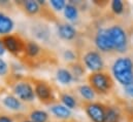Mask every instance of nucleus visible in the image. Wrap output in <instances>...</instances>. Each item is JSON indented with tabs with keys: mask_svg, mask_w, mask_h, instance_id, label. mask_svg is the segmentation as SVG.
Here are the masks:
<instances>
[{
	"mask_svg": "<svg viewBox=\"0 0 133 122\" xmlns=\"http://www.w3.org/2000/svg\"><path fill=\"white\" fill-rule=\"evenodd\" d=\"M112 72L116 79L125 85L133 82V63L129 58H120L114 63Z\"/></svg>",
	"mask_w": 133,
	"mask_h": 122,
	"instance_id": "1",
	"label": "nucleus"
},
{
	"mask_svg": "<svg viewBox=\"0 0 133 122\" xmlns=\"http://www.w3.org/2000/svg\"><path fill=\"white\" fill-rule=\"evenodd\" d=\"M92 86L99 92H106L108 91L111 86H112V81L110 77L104 73L96 72L92 74L89 78Z\"/></svg>",
	"mask_w": 133,
	"mask_h": 122,
	"instance_id": "2",
	"label": "nucleus"
},
{
	"mask_svg": "<svg viewBox=\"0 0 133 122\" xmlns=\"http://www.w3.org/2000/svg\"><path fill=\"white\" fill-rule=\"evenodd\" d=\"M108 33L115 49L118 51H124L127 46V36L125 31L119 26H114L108 29Z\"/></svg>",
	"mask_w": 133,
	"mask_h": 122,
	"instance_id": "3",
	"label": "nucleus"
},
{
	"mask_svg": "<svg viewBox=\"0 0 133 122\" xmlns=\"http://www.w3.org/2000/svg\"><path fill=\"white\" fill-rule=\"evenodd\" d=\"M95 42H96L97 47L102 51H110L115 49L112 41L108 33V29H100L96 35Z\"/></svg>",
	"mask_w": 133,
	"mask_h": 122,
	"instance_id": "4",
	"label": "nucleus"
},
{
	"mask_svg": "<svg viewBox=\"0 0 133 122\" xmlns=\"http://www.w3.org/2000/svg\"><path fill=\"white\" fill-rule=\"evenodd\" d=\"M84 61L86 66L92 70V71H95V72H98L100 71L102 68H103V61H102V58L100 57V55L96 51H90L88 52L85 58H84Z\"/></svg>",
	"mask_w": 133,
	"mask_h": 122,
	"instance_id": "5",
	"label": "nucleus"
},
{
	"mask_svg": "<svg viewBox=\"0 0 133 122\" xmlns=\"http://www.w3.org/2000/svg\"><path fill=\"white\" fill-rule=\"evenodd\" d=\"M87 113L94 122H104L105 109L99 104H91L87 107Z\"/></svg>",
	"mask_w": 133,
	"mask_h": 122,
	"instance_id": "6",
	"label": "nucleus"
},
{
	"mask_svg": "<svg viewBox=\"0 0 133 122\" xmlns=\"http://www.w3.org/2000/svg\"><path fill=\"white\" fill-rule=\"evenodd\" d=\"M15 91L17 93V95L24 101H32L34 98V92L32 87L25 82L19 83L16 85L15 87Z\"/></svg>",
	"mask_w": 133,
	"mask_h": 122,
	"instance_id": "7",
	"label": "nucleus"
},
{
	"mask_svg": "<svg viewBox=\"0 0 133 122\" xmlns=\"http://www.w3.org/2000/svg\"><path fill=\"white\" fill-rule=\"evenodd\" d=\"M12 27H14L12 21L3 13H0V34L9 33L12 30Z\"/></svg>",
	"mask_w": 133,
	"mask_h": 122,
	"instance_id": "8",
	"label": "nucleus"
},
{
	"mask_svg": "<svg viewBox=\"0 0 133 122\" xmlns=\"http://www.w3.org/2000/svg\"><path fill=\"white\" fill-rule=\"evenodd\" d=\"M59 34L62 38L67 39V40H70L72 38L75 37V34H76V31L75 29L70 26V25H62L60 26L59 28Z\"/></svg>",
	"mask_w": 133,
	"mask_h": 122,
	"instance_id": "9",
	"label": "nucleus"
},
{
	"mask_svg": "<svg viewBox=\"0 0 133 122\" xmlns=\"http://www.w3.org/2000/svg\"><path fill=\"white\" fill-rule=\"evenodd\" d=\"M3 44L4 46L11 52H17L19 50V42L18 40L12 36H6L3 38Z\"/></svg>",
	"mask_w": 133,
	"mask_h": 122,
	"instance_id": "10",
	"label": "nucleus"
},
{
	"mask_svg": "<svg viewBox=\"0 0 133 122\" xmlns=\"http://www.w3.org/2000/svg\"><path fill=\"white\" fill-rule=\"evenodd\" d=\"M35 92H36L37 96H38L39 98H41V100H46V98H49L50 95H51V90H50V88H49L45 84H43V83H39V84L36 85V87H35Z\"/></svg>",
	"mask_w": 133,
	"mask_h": 122,
	"instance_id": "11",
	"label": "nucleus"
},
{
	"mask_svg": "<svg viewBox=\"0 0 133 122\" xmlns=\"http://www.w3.org/2000/svg\"><path fill=\"white\" fill-rule=\"evenodd\" d=\"M52 112L59 118H67L70 116V111L67 109L66 107L64 106H60V105H57V106H54L52 108Z\"/></svg>",
	"mask_w": 133,
	"mask_h": 122,
	"instance_id": "12",
	"label": "nucleus"
},
{
	"mask_svg": "<svg viewBox=\"0 0 133 122\" xmlns=\"http://www.w3.org/2000/svg\"><path fill=\"white\" fill-rule=\"evenodd\" d=\"M57 78L58 80L63 83V84H68L71 82L72 80V75L70 74L69 71H67L65 69H60L58 72H57Z\"/></svg>",
	"mask_w": 133,
	"mask_h": 122,
	"instance_id": "13",
	"label": "nucleus"
},
{
	"mask_svg": "<svg viewBox=\"0 0 133 122\" xmlns=\"http://www.w3.org/2000/svg\"><path fill=\"white\" fill-rule=\"evenodd\" d=\"M3 103H4V105L7 108L12 109V110H19L20 107H21V104H20L19 100L16 98V97H14V96H10V95L9 96H6L4 98V101H3Z\"/></svg>",
	"mask_w": 133,
	"mask_h": 122,
	"instance_id": "14",
	"label": "nucleus"
},
{
	"mask_svg": "<svg viewBox=\"0 0 133 122\" xmlns=\"http://www.w3.org/2000/svg\"><path fill=\"white\" fill-rule=\"evenodd\" d=\"M119 121V113L114 108H108L105 111V120L104 122H118Z\"/></svg>",
	"mask_w": 133,
	"mask_h": 122,
	"instance_id": "15",
	"label": "nucleus"
},
{
	"mask_svg": "<svg viewBox=\"0 0 133 122\" xmlns=\"http://www.w3.org/2000/svg\"><path fill=\"white\" fill-rule=\"evenodd\" d=\"M79 92L81 94L86 98V100H93L94 96H95V92H94V89L88 85H83L79 87Z\"/></svg>",
	"mask_w": 133,
	"mask_h": 122,
	"instance_id": "16",
	"label": "nucleus"
},
{
	"mask_svg": "<svg viewBox=\"0 0 133 122\" xmlns=\"http://www.w3.org/2000/svg\"><path fill=\"white\" fill-rule=\"evenodd\" d=\"M32 122H45L48 120V114L44 111H34L31 113Z\"/></svg>",
	"mask_w": 133,
	"mask_h": 122,
	"instance_id": "17",
	"label": "nucleus"
},
{
	"mask_svg": "<svg viewBox=\"0 0 133 122\" xmlns=\"http://www.w3.org/2000/svg\"><path fill=\"white\" fill-rule=\"evenodd\" d=\"M65 17L69 20H74L77 17V9L75 8V6L71 5V4H67L65 6V10H64Z\"/></svg>",
	"mask_w": 133,
	"mask_h": 122,
	"instance_id": "18",
	"label": "nucleus"
},
{
	"mask_svg": "<svg viewBox=\"0 0 133 122\" xmlns=\"http://www.w3.org/2000/svg\"><path fill=\"white\" fill-rule=\"evenodd\" d=\"M25 8L29 13H36L39 9V6H38V3L36 1L29 0V1L25 2Z\"/></svg>",
	"mask_w": 133,
	"mask_h": 122,
	"instance_id": "19",
	"label": "nucleus"
},
{
	"mask_svg": "<svg viewBox=\"0 0 133 122\" xmlns=\"http://www.w3.org/2000/svg\"><path fill=\"white\" fill-rule=\"evenodd\" d=\"M111 9L114 10L115 13L117 14H120L123 12V9H124V5H123V2L121 0H114L112 3H111Z\"/></svg>",
	"mask_w": 133,
	"mask_h": 122,
	"instance_id": "20",
	"label": "nucleus"
},
{
	"mask_svg": "<svg viewBox=\"0 0 133 122\" xmlns=\"http://www.w3.org/2000/svg\"><path fill=\"white\" fill-rule=\"evenodd\" d=\"M38 51H39V47H38L37 44H35L33 42H30V43L27 44V54L29 56L34 57L38 54Z\"/></svg>",
	"mask_w": 133,
	"mask_h": 122,
	"instance_id": "21",
	"label": "nucleus"
},
{
	"mask_svg": "<svg viewBox=\"0 0 133 122\" xmlns=\"http://www.w3.org/2000/svg\"><path fill=\"white\" fill-rule=\"evenodd\" d=\"M62 101H63V103L65 104V106H66L67 108H74V106H75V101H74V98L72 97V96H70V95H68V94H64L63 96H62Z\"/></svg>",
	"mask_w": 133,
	"mask_h": 122,
	"instance_id": "22",
	"label": "nucleus"
},
{
	"mask_svg": "<svg viewBox=\"0 0 133 122\" xmlns=\"http://www.w3.org/2000/svg\"><path fill=\"white\" fill-rule=\"evenodd\" d=\"M51 4L53 5V7L56 10H61L63 7H65V1L64 0H52Z\"/></svg>",
	"mask_w": 133,
	"mask_h": 122,
	"instance_id": "23",
	"label": "nucleus"
},
{
	"mask_svg": "<svg viewBox=\"0 0 133 122\" xmlns=\"http://www.w3.org/2000/svg\"><path fill=\"white\" fill-rule=\"evenodd\" d=\"M7 71V66L5 64V62L0 59V75H4Z\"/></svg>",
	"mask_w": 133,
	"mask_h": 122,
	"instance_id": "24",
	"label": "nucleus"
},
{
	"mask_svg": "<svg viewBox=\"0 0 133 122\" xmlns=\"http://www.w3.org/2000/svg\"><path fill=\"white\" fill-rule=\"evenodd\" d=\"M125 91H126V93H127L129 96L133 97V82H131V83L128 84V85H125Z\"/></svg>",
	"mask_w": 133,
	"mask_h": 122,
	"instance_id": "25",
	"label": "nucleus"
},
{
	"mask_svg": "<svg viewBox=\"0 0 133 122\" xmlns=\"http://www.w3.org/2000/svg\"><path fill=\"white\" fill-rule=\"evenodd\" d=\"M64 57L68 60H73L74 59V54L72 51H70V50H67L66 52L64 54Z\"/></svg>",
	"mask_w": 133,
	"mask_h": 122,
	"instance_id": "26",
	"label": "nucleus"
},
{
	"mask_svg": "<svg viewBox=\"0 0 133 122\" xmlns=\"http://www.w3.org/2000/svg\"><path fill=\"white\" fill-rule=\"evenodd\" d=\"M0 122H11V120L6 116H1L0 117Z\"/></svg>",
	"mask_w": 133,
	"mask_h": 122,
	"instance_id": "27",
	"label": "nucleus"
},
{
	"mask_svg": "<svg viewBox=\"0 0 133 122\" xmlns=\"http://www.w3.org/2000/svg\"><path fill=\"white\" fill-rule=\"evenodd\" d=\"M3 54H4V46H3V44L0 42V56L3 55Z\"/></svg>",
	"mask_w": 133,
	"mask_h": 122,
	"instance_id": "28",
	"label": "nucleus"
},
{
	"mask_svg": "<svg viewBox=\"0 0 133 122\" xmlns=\"http://www.w3.org/2000/svg\"><path fill=\"white\" fill-rule=\"evenodd\" d=\"M26 122H29V121H26Z\"/></svg>",
	"mask_w": 133,
	"mask_h": 122,
	"instance_id": "29",
	"label": "nucleus"
}]
</instances>
